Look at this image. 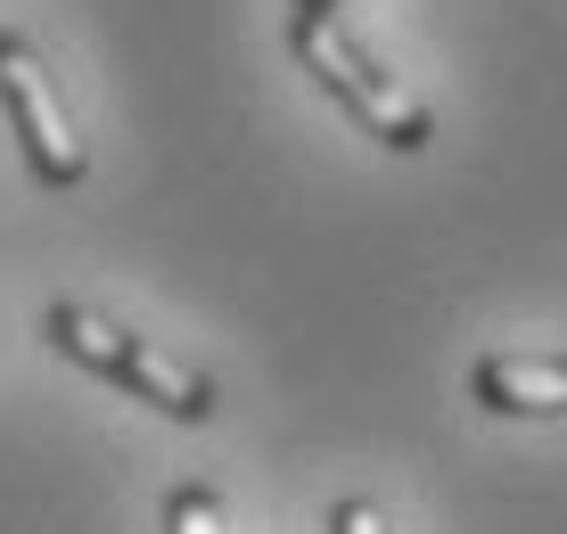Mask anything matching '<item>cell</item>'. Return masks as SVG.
<instances>
[{"mask_svg": "<svg viewBox=\"0 0 567 534\" xmlns=\"http://www.w3.org/2000/svg\"><path fill=\"white\" fill-rule=\"evenodd\" d=\"M297 9H305V17H338L346 0H297Z\"/></svg>", "mask_w": 567, "mask_h": 534, "instance_id": "7", "label": "cell"}, {"mask_svg": "<svg viewBox=\"0 0 567 534\" xmlns=\"http://www.w3.org/2000/svg\"><path fill=\"white\" fill-rule=\"evenodd\" d=\"M165 534H230L223 526V493L198 485V477H182L165 493Z\"/></svg>", "mask_w": 567, "mask_h": 534, "instance_id": "5", "label": "cell"}, {"mask_svg": "<svg viewBox=\"0 0 567 534\" xmlns=\"http://www.w3.org/2000/svg\"><path fill=\"white\" fill-rule=\"evenodd\" d=\"M329 534H386V518H379V502H362V493H346V502L329 510Z\"/></svg>", "mask_w": 567, "mask_h": 534, "instance_id": "6", "label": "cell"}, {"mask_svg": "<svg viewBox=\"0 0 567 534\" xmlns=\"http://www.w3.org/2000/svg\"><path fill=\"white\" fill-rule=\"evenodd\" d=\"M42 329H50V346L66 353V362H83L91 379L124 387L132 403H156L165 420H189V428H206V420H214V379H206V370H189V362H173V353L141 346L132 329L100 321L91 305H50V312H42Z\"/></svg>", "mask_w": 567, "mask_h": 534, "instance_id": "2", "label": "cell"}, {"mask_svg": "<svg viewBox=\"0 0 567 534\" xmlns=\"http://www.w3.org/2000/svg\"><path fill=\"white\" fill-rule=\"evenodd\" d=\"M0 107H9L17 141H25L33 173H42L50 189L83 182L91 156H83V141H74V124H66V107H58V91H50V74H42V58H33L25 33H0Z\"/></svg>", "mask_w": 567, "mask_h": 534, "instance_id": "3", "label": "cell"}, {"mask_svg": "<svg viewBox=\"0 0 567 534\" xmlns=\"http://www.w3.org/2000/svg\"><path fill=\"white\" fill-rule=\"evenodd\" d=\"M468 403L494 420H559L567 411V353H477Z\"/></svg>", "mask_w": 567, "mask_h": 534, "instance_id": "4", "label": "cell"}, {"mask_svg": "<svg viewBox=\"0 0 567 534\" xmlns=\"http://www.w3.org/2000/svg\"><path fill=\"white\" fill-rule=\"evenodd\" d=\"M288 50H297V66H305L329 99H338V107L354 115V124H362L379 148L420 156L427 141H436L427 107H420V99H412V91L395 83V74L379 66V58L354 42V33L338 25V17H305V9H297V17H288Z\"/></svg>", "mask_w": 567, "mask_h": 534, "instance_id": "1", "label": "cell"}]
</instances>
